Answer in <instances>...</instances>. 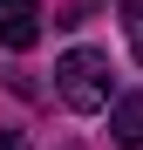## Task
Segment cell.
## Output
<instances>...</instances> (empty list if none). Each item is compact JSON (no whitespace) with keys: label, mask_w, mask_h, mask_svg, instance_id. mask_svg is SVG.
Segmentation results:
<instances>
[{"label":"cell","mask_w":143,"mask_h":150,"mask_svg":"<svg viewBox=\"0 0 143 150\" xmlns=\"http://www.w3.org/2000/svg\"><path fill=\"white\" fill-rule=\"evenodd\" d=\"M123 28H130V55L143 62V0H123Z\"/></svg>","instance_id":"277c9868"},{"label":"cell","mask_w":143,"mask_h":150,"mask_svg":"<svg viewBox=\"0 0 143 150\" xmlns=\"http://www.w3.org/2000/svg\"><path fill=\"white\" fill-rule=\"evenodd\" d=\"M0 150H27V137L20 130H0Z\"/></svg>","instance_id":"5b68a950"},{"label":"cell","mask_w":143,"mask_h":150,"mask_svg":"<svg viewBox=\"0 0 143 150\" xmlns=\"http://www.w3.org/2000/svg\"><path fill=\"white\" fill-rule=\"evenodd\" d=\"M109 137L123 143V150H143V89H136V96H116V109H109Z\"/></svg>","instance_id":"3957f363"},{"label":"cell","mask_w":143,"mask_h":150,"mask_svg":"<svg viewBox=\"0 0 143 150\" xmlns=\"http://www.w3.org/2000/svg\"><path fill=\"white\" fill-rule=\"evenodd\" d=\"M61 150H82V143H61Z\"/></svg>","instance_id":"8992f818"},{"label":"cell","mask_w":143,"mask_h":150,"mask_svg":"<svg viewBox=\"0 0 143 150\" xmlns=\"http://www.w3.org/2000/svg\"><path fill=\"white\" fill-rule=\"evenodd\" d=\"M109 89H116V68H109V55H95V48H68V55L55 62V96L75 116L109 109Z\"/></svg>","instance_id":"6da1fadb"},{"label":"cell","mask_w":143,"mask_h":150,"mask_svg":"<svg viewBox=\"0 0 143 150\" xmlns=\"http://www.w3.org/2000/svg\"><path fill=\"white\" fill-rule=\"evenodd\" d=\"M41 41V7L34 0H0V48H34Z\"/></svg>","instance_id":"7a4b0ae2"}]
</instances>
